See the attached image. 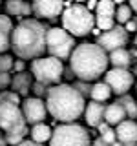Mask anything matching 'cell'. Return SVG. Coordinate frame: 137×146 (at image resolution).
I'll use <instances>...</instances> for the list:
<instances>
[{
    "label": "cell",
    "instance_id": "24",
    "mask_svg": "<svg viewBox=\"0 0 137 146\" xmlns=\"http://www.w3.org/2000/svg\"><path fill=\"white\" fill-rule=\"evenodd\" d=\"M115 17H117V22L126 24L128 20H132V7L126 6V4H121V6L115 9Z\"/></svg>",
    "mask_w": 137,
    "mask_h": 146
},
{
    "label": "cell",
    "instance_id": "32",
    "mask_svg": "<svg viewBox=\"0 0 137 146\" xmlns=\"http://www.w3.org/2000/svg\"><path fill=\"white\" fill-rule=\"evenodd\" d=\"M48 90L49 88H46V84H42V82H37V84L33 86V91L39 95V97L40 95H48Z\"/></svg>",
    "mask_w": 137,
    "mask_h": 146
},
{
    "label": "cell",
    "instance_id": "20",
    "mask_svg": "<svg viewBox=\"0 0 137 146\" xmlns=\"http://www.w3.org/2000/svg\"><path fill=\"white\" fill-rule=\"evenodd\" d=\"M110 95H112V90H110V86L106 82H97V84L91 86L90 97H91V100H95V102H104V100L110 99Z\"/></svg>",
    "mask_w": 137,
    "mask_h": 146
},
{
    "label": "cell",
    "instance_id": "9",
    "mask_svg": "<svg viewBox=\"0 0 137 146\" xmlns=\"http://www.w3.org/2000/svg\"><path fill=\"white\" fill-rule=\"evenodd\" d=\"M104 82L110 86L112 93L117 95H126L128 90L134 84V75H132L128 70H122V68H112L110 71L104 73Z\"/></svg>",
    "mask_w": 137,
    "mask_h": 146
},
{
    "label": "cell",
    "instance_id": "30",
    "mask_svg": "<svg viewBox=\"0 0 137 146\" xmlns=\"http://www.w3.org/2000/svg\"><path fill=\"white\" fill-rule=\"evenodd\" d=\"M7 48H11V40H9V35H6L4 31H0V55L6 51Z\"/></svg>",
    "mask_w": 137,
    "mask_h": 146
},
{
    "label": "cell",
    "instance_id": "14",
    "mask_svg": "<svg viewBox=\"0 0 137 146\" xmlns=\"http://www.w3.org/2000/svg\"><path fill=\"white\" fill-rule=\"evenodd\" d=\"M104 108H106L104 104L95 102V100L88 102V106L84 108V119H86V122H88V126L97 128L100 122L104 121Z\"/></svg>",
    "mask_w": 137,
    "mask_h": 146
},
{
    "label": "cell",
    "instance_id": "36",
    "mask_svg": "<svg viewBox=\"0 0 137 146\" xmlns=\"http://www.w3.org/2000/svg\"><path fill=\"white\" fill-rule=\"evenodd\" d=\"M15 146H42V144H39V143H33V141H22V143H18Z\"/></svg>",
    "mask_w": 137,
    "mask_h": 146
},
{
    "label": "cell",
    "instance_id": "13",
    "mask_svg": "<svg viewBox=\"0 0 137 146\" xmlns=\"http://www.w3.org/2000/svg\"><path fill=\"white\" fill-rule=\"evenodd\" d=\"M115 135L122 146H134L137 143V122L132 119H124L122 122L117 124Z\"/></svg>",
    "mask_w": 137,
    "mask_h": 146
},
{
    "label": "cell",
    "instance_id": "8",
    "mask_svg": "<svg viewBox=\"0 0 137 146\" xmlns=\"http://www.w3.org/2000/svg\"><path fill=\"white\" fill-rule=\"evenodd\" d=\"M64 73V66L55 57H39L31 62V75L37 79V82L42 84H55L61 80Z\"/></svg>",
    "mask_w": 137,
    "mask_h": 146
},
{
    "label": "cell",
    "instance_id": "43",
    "mask_svg": "<svg viewBox=\"0 0 137 146\" xmlns=\"http://www.w3.org/2000/svg\"><path fill=\"white\" fill-rule=\"evenodd\" d=\"M134 146H137V143H135V144H134Z\"/></svg>",
    "mask_w": 137,
    "mask_h": 146
},
{
    "label": "cell",
    "instance_id": "34",
    "mask_svg": "<svg viewBox=\"0 0 137 146\" xmlns=\"http://www.w3.org/2000/svg\"><path fill=\"white\" fill-rule=\"evenodd\" d=\"M124 29L126 31H137V20H134V18L128 20L126 24H124Z\"/></svg>",
    "mask_w": 137,
    "mask_h": 146
},
{
    "label": "cell",
    "instance_id": "29",
    "mask_svg": "<svg viewBox=\"0 0 137 146\" xmlns=\"http://www.w3.org/2000/svg\"><path fill=\"white\" fill-rule=\"evenodd\" d=\"M11 86V75L6 71H0V91H6Z\"/></svg>",
    "mask_w": 137,
    "mask_h": 146
},
{
    "label": "cell",
    "instance_id": "25",
    "mask_svg": "<svg viewBox=\"0 0 137 146\" xmlns=\"http://www.w3.org/2000/svg\"><path fill=\"white\" fill-rule=\"evenodd\" d=\"M95 26L100 31H108L115 26V18L113 17H95Z\"/></svg>",
    "mask_w": 137,
    "mask_h": 146
},
{
    "label": "cell",
    "instance_id": "15",
    "mask_svg": "<svg viewBox=\"0 0 137 146\" xmlns=\"http://www.w3.org/2000/svg\"><path fill=\"white\" fill-rule=\"evenodd\" d=\"M31 77L33 75H29V73H26V71L17 73V75L11 79V91L18 93L20 97H26V95L29 93V90H31Z\"/></svg>",
    "mask_w": 137,
    "mask_h": 146
},
{
    "label": "cell",
    "instance_id": "42",
    "mask_svg": "<svg viewBox=\"0 0 137 146\" xmlns=\"http://www.w3.org/2000/svg\"><path fill=\"white\" fill-rule=\"evenodd\" d=\"M135 46H137V36H135Z\"/></svg>",
    "mask_w": 137,
    "mask_h": 146
},
{
    "label": "cell",
    "instance_id": "31",
    "mask_svg": "<svg viewBox=\"0 0 137 146\" xmlns=\"http://www.w3.org/2000/svg\"><path fill=\"white\" fill-rule=\"evenodd\" d=\"M73 86H75V90L79 91V93L82 95V97H86V95H90V91H91V88L88 86V82H84V80L77 82V84H73Z\"/></svg>",
    "mask_w": 137,
    "mask_h": 146
},
{
    "label": "cell",
    "instance_id": "41",
    "mask_svg": "<svg viewBox=\"0 0 137 146\" xmlns=\"http://www.w3.org/2000/svg\"><path fill=\"white\" fill-rule=\"evenodd\" d=\"M0 102H2V93H0Z\"/></svg>",
    "mask_w": 137,
    "mask_h": 146
},
{
    "label": "cell",
    "instance_id": "7",
    "mask_svg": "<svg viewBox=\"0 0 137 146\" xmlns=\"http://www.w3.org/2000/svg\"><path fill=\"white\" fill-rule=\"evenodd\" d=\"M46 49L59 60L70 58L75 49V36H71L64 27H51L46 31Z\"/></svg>",
    "mask_w": 137,
    "mask_h": 146
},
{
    "label": "cell",
    "instance_id": "40",
    "mask_svg": "<svg viewBox=\"0 0 137 146\" xmlns=\"http://www.w3.org/2000/svg\"><path fill=\"white\" fill-rule=\"evenodd\" d=\"M75 2H86V0H75Z\"/></svg>",
    "mask_w": 137,
    "mask_h": 146
},
{
    "label": "cell",
    "instance_id": "10",
    "mask_svg": "<svg viewBox=\"0 0 137 146\" xmlns=\"http://www.w3.org/2000/svg\"><path fill=\"white\" fill-rule=\"evenodd\" d=\"M126 42H128V31L121 26H113L112 29L104 31L102 35H99V40H97V44L104 51H113V49L124 48Z\"/></svg>",
    "mask_w": 137,
    "mask_h": 146
},
{
    "label": "cell",
    "instance_id": "3",
    "mask_svg": "<svg viewBox=\"0 0 137 146\" xmlns=\"http://www.w3.org/2000/svg\"><path fill=\"white\" fill-rule=\"evenodd\" d=\"M46 27L35 18H26L11 31V48L20 58H39L46 49Z\"/></svg>",
    "mask_w": 137,
    "mask_h": 146
},
{
    "label": "cell",
    "instance_id": "2",
    "mask_svg": "<svg viewBox=\"0 0 137 146\" xmlns=\"http://www.w3.org/2000/svg\"><path fill=\"white\" fill-rule=\"evenodd\" d=\"M108 55L99 44H79L70 57V70L79 80H97L108 70Z\"/></svg>",
    "mask_w": 137,
    "mask_h": 146
},
{
    "label": "cell",
    "instance_id": "4",
    "mask_svg": "<svg viewBox=\"0 0 137 146\" xmlns=\"http://www.w3.org/2000/svg\"><path fill=\"white\" fill-rule=\"evenodd\" d=\"M0 130L6 133L7 144L15 146L24 141L27 133V122L22 110L13 102L2 100L0 102Z\"/></svg>",
    "mask_w": 137,
    "mask_h": 146
},
{
    "label": "cell",
    "instance_id": "26",
    "mask_svg": "<svg viewBox=\"0 0 137 146\" xmlns=\"http://www.w3.org/2000/svg\"><path fill=\"white\" fill-rule=\"evenodd\" d=\"M13 64H15V60H13L11 55H6V53L0 55V71L9 73V70H13Z\"/></svg>",
    "mask_w": 137,
    "mask_h": 146
},
{
    "label": "cell",
    "instance_id": "23",
    "mask_svg": "<svg viewBox=\"0 0 137 146\" xmlns=\"http://www.w3.org/2000/svg\"><path fill=\"white\" fill-rule=\"evenodd\" d=\"M99 128V133H100V139L104 141V143H108V144H113V143H117V135H115V131L110 128L108 122H100V124L97 126Z\"/></svg>",
    "mask_w": 137,
    "mask_h": 146
},
{
    "label": "cell",
    "instance_id": "12",
    "mask_svg": "<svg viewBox=\"0 0 137 146\" xmlns=\"http://www.w3.org/2000/svg\"><path fill=\"white\" fill-rule=\"evenodd\" d=\"M31 7L40 18H57L64 11V0H33Z\"/></svg>",
    "mask_w": 137,
    "mask_h": 146
},
{
    "label": "cell",
    "instance_id": "39",
    "mask_svg": "<svg viewBox=\"0 0 137 146\" xmlns=\"http://www.w3.org/2000/svg\"><path fill=\"white\" fill-rule=\"evenodd\" d=\"M126 0H113V4H119V6H121V4H124Z\"/></svg>",
    "mask_w": 137,
    "mask_h": 146
},
{
    "label": "cell",
    "instance_id": "16",
    "mask_svg": "<svg viewBox=\"0 0 137 146\" xmlns=\"http://www.w3.org/2000/svg\"><path fill=\"white\" fill-rule=\"evenodd\" d=\"M124 119H126V111L121 102H113L104 108V122H108L110 126H117Z\"/></svg>",
    "mask_w": 137,
    "mask_h": 146
},
{
    "label": "cell",
    "instance_id": "22",
    "mask_svg": "<svg viewBox=\"0 0 137 146\" xmlns=\"http://www.w3.org/2000/svg\"><path fill=\"white\" fill-rule=\"evenodd\" d=\"M117 102L122 104V108H124V111H126V117L137 119V102H135L132 97H128V95H122V97L119 99Z\"/></svg>",
    "mask_w": 137,
    "mask_h": 146
},
{
    "label": "cell",
    "instance_id": "35",
    "mask_svg": "<svg viewBox=\"0 0 137 146\" xmlns=\"http://www.w3.org/2000/svg\"><path fill=\"white\" fill-rule=\"evenodd\" d=\"M24 66H26V64H24V60H15V64H13L15 71H18V73H20V71H24Z\"/></svg>",
    "mask_w": 137,
    "mask_h": 146
},
{
    "label": "cell",
    "instance_id": "37",
    "mask_svg": "<svg viewBox=\"0 0 137 146\" xmlns=\"http://www.w3.org/2000/svg\"><path fill=\"white\" fill-rule=\"evenodd\" d=\"M0 146H7V139H6L4 131H0Z\"/></svg>",
    "mask_w": 137,
    "mask_h": 146
},
{
    "label": "cell",
    "instance_id": "6",
    "mask_svg": "<svg viewBox=\"0 0 137 146\" xmlns=\"http://www.w3.org/2000/svg\"><path fill=\"white\" fill-rule=\"evenodd\" d=\"M49 146H91L90 133L84 126L75 122H64L51 133Z\"/></svg>",
    "mask_w": 137,
    "mask_h": 146
},
{
    "label": "cell",
    "instance_id": "27",
    "mask_svg": "<svg viewBox=\"0 0 137 146\" xmlns=\"http://www.w3.org/2000/svg\"><path fill=\"white\" fill-rule=\"evenodd\" d=\"M0 31H4L6 35H9L13 31V22H11V18L6 17V15H0Z\"/></svg>",
    "mask_w": 137,
    "mask_h": 146
},
{
    "label": "cell",
    "instance_id": "21",
    "mask_svg": "<svg viewBox=\"0 0 137 146\" xmlns=\"http://www.w3.org/2000/svg\"><path fill=\"white\" fill-rule=\"evenodd\" d=\"M95 17H115L113 0H99L95 4Z\"/></svg>",
    "mask_w": 137,
    "mask_h": 146
},
{
    "label": "cell",
    "instance_id": "5",
    "mask_svg": "<svg viewBox=\"0 0 137 146\" xmlns=\"http://www.w3.org/2000/svg\"><path fill=\"white\" fill-rule=\"evenodd\" d=\"M95 26V17L82 4L68 6L62 11V27L71 36H86Z\"/></svg>",
    "mask_w": 137,
    "mask_h": 146
},
{
    "label": "cell",
    "instance_id": "33",
    "mask_svg": "<svg viewBox=\"0 0 137 146\" xmlns=\"http://www.w3.org/2000/svg\"><path fill=\"white\" fill-rule=\"evenodd\" d=\"M91 146H122V144L119 143V141H117V143H113V144H108V143H104V141L99 137V139H95L93 143H91Z\"/></svg>",
    "mask_w": 137,
    "mask_h": 146
},
{
    "label": "cell",
    "instance_id": "17",
    "mask_svg": "<svg viewBox=\"0 0 137 146\" xmlns=\"http://www.w3.org/2000/svg\"><path fill=\"white\" fill-rule=\"evenodd\" d=\"M108 60H110V64H112L113 68H122V70H126V68L132 64V55H130V51H128V49L119 48V49L110 51Z\"/></svg>",
    "mask_w": 137,
    "mask_h": 146
},
{
    "label": "cell",
    "instance_id": "1",
    "mask_svg": "<svg viewBox=\"0 0 137 146\" xmlns=\"http://www.w3.org/2000/svg\"><path fill=\"white\" fill-rule=\"evenodd\" d=\"M46 108L53 119L61 122H75L84 113V97L70 84H57L48 90Z\"/></svg>",
    "mask_w": 137,
    "mask_h": 146
},
{
    "label": "cell",
    "instance_id": "19",
    "mask_svg": "<svg viewBox=\"0 0 137 146\" xmlns=\"http://www.w3.org/2000/svg\"><path fill=\"white\" fill-rule=\"evenodd\" d=\"M51 128L48 124H44V122H39V124H33L31 128V141L33 143H39V144H44L46 141L51 139Z\"/></svg>",
    "mask_w": 137,
    "mask_h": 146
},
{
    "label": "cell",
    "instance_id": "28",
    "mask_svg": "<svg viewBox=\"0 0 137 146\" xmlns=\"http://www.w3.org/2000/svg\"><path fill=\"white\" fill-rule=\"evenodd\" d=\"M2 100H7V102H13V104H22L20 102V95L15 93V91H2Z\"/></svg>",
    "mask_w": 137,
    "mask_h": 146
},
{
    "label": "cell",
    "instance_id": "18",
    "mask_svg": "<svg viewBox=\"0 0 137 146\" xmlns=\"http://www.w3.org/2000/svg\"><path fill=\"white\" fill-rule=\"evenodd\" d=\"M6 9L9 15H15V17H27L29 13H33V7L26 0H7Z\"/></svg>",
    "mask_w": 137,
    "mask_h": 146
},
{
    "label": "cell",
    "instance_id": "38",
    "mask_svg": "<svg viewBox=\"0 0 137 146\" xmlns=\"http://www.w3.org/2000/svg\"><path fill=\"white\" fill-rule=\"evenodd\" d=\"M128 2H130V7L137 13V0H128Z\"/></svg>",
    "mask_w": 137,
    "mask_h": 146
},
{
    "label": "cell",
    "instance_id": "11",
    "mask_svg": "<svg viewBox=\"0 0 137 146\" xmlns=\"http://www.w3.org/2000/svg\"><path fill=\"white\" fill-rule=\"evenodd\" d=\"M22 113H24V119L27 124H39V122H44L46 113H48V108H46L44 100H40L39 97H27L24 102H22Z\"/></svg>",
    "mask_w": 137,
    "mask_h": 146
}]
</instances>
